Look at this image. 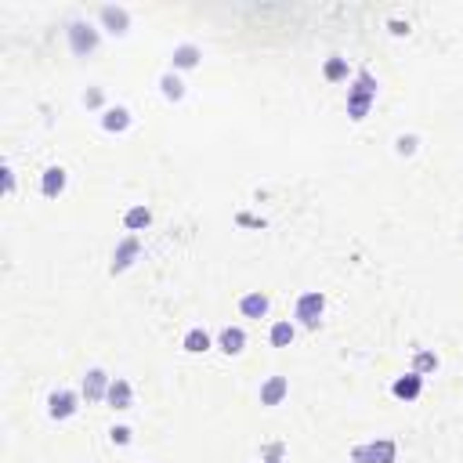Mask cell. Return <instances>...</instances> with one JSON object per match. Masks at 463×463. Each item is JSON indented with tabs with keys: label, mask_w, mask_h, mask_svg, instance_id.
I'll use <instances>...</instances> for the list:
<instances>
[{
	"label": "cell",
	"mask_w": 463,
	"mask_h": 463,
	"mask_svg": "<svg viewBox=\"0 0 463 463\" xmlns=\"http://www.w3.org/2000/svg\"><path fill=\"white\" fill-rule=\"evenodd\" d=\"M148 225H152V210L148 206H131L127 213H123V228H127V232H141Z\"/></svg>",
	"instance_id": "e0dca14e"
},
{
	"label": "cell",
	"mask_w": 463,
	"mask_h": 463,
	"mask_svg": "<svg viewBox=\"0 0 463 463\" xmlns=\"http://www.w3.org/2000/svg\"><path fill=\"white\" fill-rule=\"evenodd\" d=\"M290 394V380L286 377H268L264 384H261V406H279L283 402V398Z\"/></svg>",
	"instance_id": "30bf717a"
},
{
	"label": "cell",
	"mask_w": 463,
	"mask_h": 463,
	"mask_svg": "<svg viewBox=\"0 0 463 463\" xmlns=\"http://www.w3.org/2000/svg\"><path fill=\"white\" fill-rule=\"evenodd\" d=\"M66 33H69V47H73V54H80V58L98 47V29H95V25H87V22H69Z\"/></svg>",
	"instance_id": "277c9868"
},
{
	"label": "cell",
	"mask_w": 463,
	"mask_h": 463,
	"mask_svg": "<svg viewBox=\"0 0 463 463\" xmlns=\"http://www.w3.org/2000/svg\"><path fill=\"white\" fill-rule=\"evenodd\" d=\"M109 438H112L116 445H127V442H131V427H112Z\"/></svg>",
	"instance_id": "cb8c5ba5"
},
{
	"label": "cell",
	"mask_w": 463,
	"mask_h": 463,
	"mask_svg": "<svg viewBox=\"0 0 463 463\" xmlns=\"http://www.w3.org/2000/svg\"><path fill=\"white\" fill-rule=\"evenodd\" d=\"M66 181H69V174L61 170V167H47L44 177H40V192H44L47 199H58L61 192H66Z\"/></svg>",
	"instance_id": "8fae6325"
},
{
	"label": "cell",
	"mask_w": 463,
	"mask_h": 463,
	"mask_svg": "<svg viewBox=\"0 0 463 463\" xmlns=\"http://www.w3.org/2000/svg\"><path fill=\"white\" fill-rule=\"evenodd\" d=\"M141 254V242H138V235H127V239H119V246H116V254H112V264H109V271L116 275V271H127L131 264H134V257Z\"/></svg>",
	"instance_id": "8992f818"
},
{
	"label": "cell",
	"mask_w": 463,
	"mask_h": 463,
	"mask_svg": "<svg viewBox=\"0 0 463 463\" xmlns=\"http://www.w3.org/2000/svg\"><path fill=\"white\" fill-rule=\"evenodd\" d=\"M102 127L109 134H119V131H127L131 127V109H123V105H112L102 112Z\"/></svg>",
	"instance_id": "5bb4252c"
},
{
	"label": "cell",
	"mask_w": 463,
	"mask_h": 463,
	"mask_svg": "<svg viewBox=\"0 0 463 463\" xmlns=\"http://www.w3.org/2000/svg\"><path fill=\"white\" fill-rule=\"evenodd\" d=\"M218 348H221L225 355H239V351L246 348V333H242L239 326H225L221 336H218Z\"/></svg>",
	"instance_id": "9a60e30c"
},
{
	"label": "cell",
	"mask_w": 463,
	"mask_h": 463,
	"mask_svg": "<svg viewBox=\"0 0 463 463\" xmlns=\"http://www.w3.org/2000/svg\"><path fill=\"white\" fill-rule=\"evenodd\" d=\"M83 102H87L90 109H98V105H102V90H98V87H95V90H87V95H83Z\"/></svg>",
	"instance_id": "484cf974"
},
{
	"label": "cell",
	"mask_w": 463,
	"mask_h": 463,
	"mask_svg": "<svg viewBox=\"0 0 463 463\" xmlns=\"http://www.w3.org/2000/svg\"><path fill=\"white\" fill-rule=\"evenodd\" d=\"M351 459H355V463H394V459H398V445H394L391 438L365 442V445H355V449H351Z\"/></svg>",
	"instance_id": "7a4b0ae2"
},
{
	"label": "cell",
	"mask_w": 463,
	"mask_h": 463,
	"mask_svg": "<svg viewBox=\"0 0 463 463\" xmlns=\"http://www.w3.org/2000/svg\"><path fill=\"white\" fill-rule=\"evenodd\" d=\"M322 312H326V297L319 293V290H307V293H300L297 297V322L300 326H307V329H315L319 322H322Z\"/></svg>",
	"instance_id": "3957f363"
},
{
	"label": "cell",
	"mask_w": 463,
	"mask_h": 463,
	"mask_svg": "<svg viewBox=\"0 0 463 463\" xmlns=\"http://www.w3.org/2000/svg\"><path fill=\"white\" fill-rule=\"evenodd\" d=\"M435 369H438V355L435 351H416L413 355V373H435Z\"/></svg>",
	"instance_id": "44dd1931"
},
{
	"label": "cell",
	"mask_w": 463,
	"mask_h": 463,
	"mask_svg": "<svg viewBox=\"0 0 463 463\" xmlns=\"http://www.w3.org/2000/svg\"><path fill=\"white\" fill-rule=\"evenodd\" d=\"M105 402H109L112 409H131V406H134V391H131V380L116 377V380L109 384V398H105Z\"/></svg>",
	"instance_id": "7c38bea8"
},
{
	"label": "cell",
	"mask_w": 463,
	"mask_h": 463,
	"mask_svg": "<svg viewBox=\"0 0 463 463\" xmlns=\"http://www.w3.org/2000/svg\"><path fill=\"white\" fill-rule=\"evenodd\" d=\"M76 409H80V394L76 391H54L47 398V416L51 420H69Z\"/></svg>",
	"instance_id": "5b68a950"
},
{
	"label": "cell",
	"mask_w": 463,
	"mask_h": 463,
	"mask_svg": "<svg viewBox=\"0 0 463 463\" xmlns=\"http://www.w3.org/2000/svg\"><path fill=\"white\" fill-rule=\"evenodd\" d=\"M391 33H394V37H406L409 25H406V22H391Z\"/></svg>",
	"instance_id": "4316f807"
},
{
	"label": "cell",
	"mask_w": 463,
	"mask_h": 463,
	"mask_svg": "<svg viewBox=\"0 0 463 463\" xmlns=\"http://www.w3.org/2000/svg\"><path fill=\"white\" fill-rule=\"evenodd\" d=\"M268 307H271V297L261 293V290L239 297V312H242L246 319H264V315H268Z\"/></svg>",
	"instance_id": "9c48e42d"
},
{
	"label": "cell",
	"mask_w": 463,
	"mask_h": 463,
	"mask_svg": "<svg viewBox=\"0 0 463 463\" xmlns=\"http://www.w3.org/2000/svg\"><path fill=\"white\" fill-rule=\"evenodd\" d=\"M98 18H102V25L109 29L112 37L127 33V25H131V15H127V8H116V4H105V8L98 11Z\"/></svg>",
	"instance_id": "ba28073f"
},
{
	"label": "cell",
	"mask_w": 463,
	"mask_h": 463,
	"mask_svg": "<svg viewBox=\"0 0 463 463\" xmlns=\"http://www.w3.org/2000/svg\"><path fill=\"white\" fill-rule=\"evenodd\" d=\"M394 148H398V156H413V152H416V138H413V134H402V138L394 141Z\"/></svg>",
	"instance_id": "603a6c76"
},
{
	"label": "cell",
	"mask_w": 463,
	"mask_h": 463,
	"mask_svg": "<svg viewBox=\"0 0 463 463\" xmlns=\"http://www.w3.org/2000/svg\"><path fill=\"white\" fill-rule=\"evenodd\" d=\"M0 174H4V196H11V192H15V170H11V167H4Z\"/></svg>",
	"instance_id": "d4e9b609"
},
{
	"label": "cell",
	"mask_w": 463,
	"mask_h": 463,
	"mask_svg": "<svg viewBox=\"0 0 463 463\" xmlns=\"http://www.w3.org/2000/svg\"><path fill=\"white\" fill-rule=\"evenodd\" d=\"M160 90H163L167 102H181V98H184V83H181L177 73H163V76H160Z\"/></svg>",
	"instance_id": "ac0fdd59"
},
{
	"label": "cell",
	"mask_w": 463,
	"mask_h": 463,
	"mask_svg": "<svg viewBox=\"0 0 463 463\" xmlns=\"http://www.w3.org/2000/svg\"><path fill=\"white\" fill-rule=\"evenodd\" d=\"M322 76H326L329 83L344 80V76H348V58H329V61H326V69H322Z\"/></svg>",
	"instance_id": "7402d4cb"
},
{
	"label": "cell",
	"mask_w": 463,
	"mask_h": 463,
	"mask_svg": "<svg viewBox=\"0 0 463 463\" xmlns=\"http://www.w3.org/2000/svg\"><path fill=\"white\" fill-rule=\"evenodd\" d=\"M391 391H394V398H402V402H413V398H420V391H423V377L420 373H406V377H398L391 384Z\"/></svg>",
	"instance_id": "4fadbf2b"
},
{
	"label": "cell",
	"mask_w": 463,
	"mask_h": 463,
	"mask_svg": "<svg viewBox=\"0 0 463 463\" xmlns=\"http://www.w3.org/2000/svg\"><path fill=\"white\" fill-rule=\"evenodd\" d=\"M275 456H279V445H271V456H268V459H261V463H275Z\"/></svg>",
	"instance_id": "83f0119b"
},
{
	"label": "cell",
	"mask_w": 463,
	"mask_h": 463,
	"mask_svg": "<svg viewBox=\"0 0 463 463\" xmlns=\"http://www.w3.org/2000/svg\"><path fill=\"white\" fill-rule=\"evenodd\" d=\"M184 351H189V355L210 351V333L206 329H189V333H184Z\"/></svg>",
	"instance_id": "ffe728a7"
},
{
	"label": "cell",
	"mask_w": 463,
	"mask_h": 463,
	"mask_svg": "<svg viewBox=\"0 0 463 463\" xmlns=\"http://www.w3.org/2000/svg\"><path fill=\"white\" fill-rule=\"evenodd\" d=\"M373 102H377V80H373V73H369V69H358L355 83L348 87V116H351L355 123L365 119Z\"/></svg>",
	"instance_id": "6da1fadb"
},
{
	"label": "cell",
	"mask_w": 463,
	"mask_h": 463,
	"mask_svg": "<svg viewBox=\"0 0 463 463\" xmlns=\"http://www.w3.org/2000/svg\"><path fill=\"white\" fill-rule=\"evenodd\" d=\"M109 373H105V369H90V373L83 377V398H87V402H105V398H109Z\"/></svg>",
	"instance_id": "52a82bcc"
},
{
	"label": "cell",
	"mask_w": 463,
	"mask_h": 463,
	"mask_svg": "<svg viewBox=\"0 0 463 463\" xmlns=\"http://www.w3.org/2000/svg\"><path fill=\"white\" fill-rule=\"evenodd\" d=\"M199 58H203V51L196 47V44H181V47H174V69H196L199 66Z\"/></svg>",
	"instance_id": "2e32d148"
},
{
	"label": "cell",
	"mask_w": 463,
	"mask_h": 463,
	"mask_svg": "<svg viewBox=\"0 0 463 463\" xmlns=\"http://www.w3.org/2000/svg\"><path fill=\"white\" fill-rule=\"evenodd\" d=\"M293 336H297L293 322H275L271 333H268V341H271V348H290V344H293Z\"/></svg>",
	"instance_id": "d6986e66"
}]
</instances>
